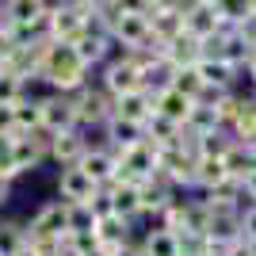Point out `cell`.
Masks as SVG:
<instances>
[{"instance_id":"6da1fadb","label":"cell","mask_w":256,"mask_h":256,"mask_svg":"<svg viewBox=\"0 0 256 256\" xmlns=\"http://www.w3.org/2000/svg\"><path fill=\"white\" fill-rule=\"evenodd\" d=\"M38 80L46 84V92L73 96V92H80V88L92 80V69L76 58V50L69 42H50V50H46V58H42Z\"/></svg>"},{"instance_id":"7a4b0ae2","label":"cell","mask_w":256,"mask_h":256,"mask_svg":"<svg viewBox=\"0 0 256 256\" xmlns=\"http://www.w3.org/2000/svg\"><path fill=\"white\" fill-rule=\"evenodd\" d=\"M23 226H27V241L42 256L62 252V245H65V203L58 195H54V199H42Z\"/></svg>"},{"instance_id":"3957f363","label":"cell","mask_w":256,"mask_h":256,"mask_svg":"<svg viewBox=\"0 0 256 256\" xmlns=\"http://www.w3.org/2000/svg\"><path fill=\"white\" fill-rule=\"evenodd\" d=\"M188 134V130H184ZM157 176L180 195H195V150L192 138L172 142V146H157Z\"/></svg>"},{"instance_id":"277c9868","label":"cell","mask_w":256,"mask_h":256,"mask_svg":"<svg viewBox=\"0 0 256 256\" xmlns=\"http://www.w3.org/2000/svg\"><path fill=\"white\" fill-rule=\"evenodd\" d=\"M96 84L104 88L111 100L138 92V88H142V50H118V46H115L111 62L100 65Z\"/></svg>"},{"instance_id":"5b68a950","label":"cell","mask_w":256,"mask_h":256,"mask_svg":"<svg viewBox=\"0 0 256 256\" xmlns=\"http://www.w3.org/2000/svg\"><path fill=\"white\" fill-rule=\"evenodd\" d=\"M88 23H92V16L80 4H73V0H62V4L50 0V8H46V38L50 42H76L88 31Z\"/></svg>"},{"instance_id":"8992f818","label":"cell","mask_w":256,"mask_h":256,"mask_svg":"<svg viewBox=\"0 0 256 256\" xmlns=\"http://www.w3.org/2000/svg\"><path fill=\"white\" fill-rule=\"evenodd\" d=\"M115 160H118L115 180H122V184H146L157 176V146L146 138H138L126 150H115Z\"/></svg>"},{"instance_id":"52a82bcc","label":"cell","mask_w":256,"mask_h":256,"mask_svg":"<svg viewBox=\"0 0 256 256\" xmlns=\"http://www.w3.org/2000/svg\"><path fill=\"white\" fill-rule=\"evenodd\" d=\"M69 100H73L76 126H80V130H100V126H107V118H111V111H115V100L107 96L96 80H88V84L80 88V92H73Z\"/></svg>"},{"instance_id":"ba28073f","label":"cell","mask_w":256,"mask_h":256,"mask_svg":"<svg viewBox=\"0 0 256 256\" xmlns=\"http://www.w3.org/2000/svg\"><path fill=\"white\" fill-rule=\"evenodd\" d=\"M38 100V115H42V126L50 134H62V130H76V111H73V100L62 96V92H42Z\"/></svg>"},{"instance_id":"9c48e42d","label":"cell","mask_w":256,"mask_h":256,"mask_svg":"<svg viewBox=\"0 0 256 256\" xmlns=\"http://www.w3.org/2000/svg\"><path fill=\"white\" fill-rule=\"evenodd\" d=\"M54 192H58L62 203H88V199L96 195V184H92V176H88L80 164H69V168H58Z\"/></svg>"},{"instance_id":"30bf717a","label":"cell","mask_w":256,"mask_h":256,"mask_svg":"<svg viewBox=\"0 0 256 256\" xmlns=\"http://www.w3.org/2000/svg\"><path fill=\"white\" fill-rule=\"evenodd\" d=\"M226 27V20L218 16V8H214L210 0H195V4H188L184 8V31L192 34V38H210L214 31H222Z\"/></svg>"},{"instance_id":"8fae6325","label":"cell","mask_w":256,"mask_h":256,"mask_svg":"<svg viewBox=\"0 0 256 256\" xmlns=\"http://www.w3.org/2000/svg\"><path fill=\"white\" fill-rule=\"evenodd\" d=\"M195 69H199V76H203V84H206V96L230 92V88H237V80H241V69L230 65V62H218V58H199Z\"/></svg>"},{"instance_id":"7c38bea8","label":"cell","mask_w":256,"mask_h":256,"mask_svg":"<svg viewBox=\"0 0 256 256\" xmlns=\"http://www.w3.org/2000/svg\"><path fill=\"white\" fill-rule=\"evenodd\" d=\"M76 164L92 176L96 188H107V184L118 176V160H115V150H111V146H88V153L76 160Z\"/></svg>"},{"instance_id":"4fadbf2b","label":"cell","mask_w":256,"mask_h":256,"mask_svg":"<svg viewBox=\"0 0 256 256\" xmlns=\"http://www.w3.org/2000/svg\"><path fill=\"white\" fill-rule=\"evenodd\" d=\"M88 153V138L84 130H62V134H54L50 142V164H58V168H69V164H76V160Z\"/></svg>"},{"instance_id":"5bb4252c","label":"cell","mask_w":256,"mask_h":256,"mask_svg":"<svg viewBox=\"0 0 256 256\" xmlns=\"http://www.w3.org/2000/svg\"><path fill=\"white\" fill-rule=\"evenodd\" d=\"M172 188L160 176H153V180H146V184H138V210H142V222H157L160 218V210L168 206V199H172Z\"/></svg>"},{"instance_id":"9a60e30c","label":"cell","mask_w":256,"mask_h":256,"mask_svg":"<svg viewBox=\"0 0 256 256\" xmlns=\"http://www.w3.org/2000/svg\"><path fill=\"white\" fill-rule=\"evenodd\" d=\"M111 115L122 118V122H130V126H146V122H150V115H153V96L146 92V88L130 92V96H118Z\"/></svg>"},{"instance_id":"2e32d148","label":"cell","mask_w":256,"mask_h":256,"mask_svg":"<svg viewBox=\"0 0 256 256\" xmlns=\"http://www.w3.org/2000/svg\"><path fill=\"white\" fill-rule=\"evenodd\" d=\"M160 58H164L172 69H188V65H195L199 58H203V42H199V38H192V34L184 31V34H176L172 42L160 46Z\"/></svg>"},{"instance_id":"e0dca14e","label":"cell","mask_w":256,"mask_h":256,"mask_svg":"<svg viewBox=\"0 0 256 256\" xmlns=\"http://www.w3.org/2000/svg\"><path fill=\"white\" fill-rule=\"evenodd\" d=\"M192 107H195V100H188V96H180L176 88H160L157 96H153V111H157L160 118H168V122H176V126H184L188 122V115H192Z\"/></svg>"},{"instance_id":"ac0fdd59","label":"cell","mask_w":256,"mask_h":256,"mask_svg":"<svg viewBox=\"0 0 256 256\" xmlns=\"http://www.w3.org/2000/svg\"><path fill=\"white\" fill-rule=\"evenodd\" d=\"M138 245L146 256H180V237L172 230H160L157 222H150V230L138 234Z\"/></svg>"},{"instance_id":"d6986e66","label":"cell","mask_w":256,"mask_h":256,"mask_svg":"<svg viewBox=\"0 0 256 256\" xmlns=\"http://www.w3.org/2000/svg\"><path fill=\"white\" fill-rule=\"evenodd\" d=\"M237 142H234V134L226 126H218V130H210V134H199V138H192V150H195V157H214V160H226V153L234 150Z\"/></svg>"},{"instance_id":"ffe728a7","label":"cell","mask_w":256,"mask_h":256,"mask_svg":"<svg viewBox=\"0 0 256 256\" xmlns=\"http://www.w3.org/2000/svg\"><path fill=\"white\" fill-rule=\"evenodd\" d=\"M111 199H115V214L126 218V222L138 226L142 222V210H138V184H122V180H111Z\"/></svg>"},{"instance_id":"44dd1931","label":"cell","mask_w":256,"mask_h":256,"mask_svg":"<svg viewBox=\"0 0 256 256\" xmlns=\"http://www.w3.org/2000/svg\"><path fill=\"white\" fill-rule=\"evenodd\" d=\"M230 180L226 172V160H214V157H195V195L203 192H214L218 184Z\"/></svg>"},{"instance_id":"7402d4cb","label":"cell","mask_w":256,"mask_h":256,"mask_svg":"<svg viewBox=\"0 0 256 256\" xmlns=\"http://www.w3.org/2000/svg\"><path fill=\"white\" fill-rule=\"evenodd\" d=\"M230 134H234V142H241V146H256V92H245V104L237 111Z\"/></svg>"},{"instance_id":"603a6c76","label":"cell","mask_w":256,"mask_h":256,"mask_svg":"<svg viewBox=\"0 0 256 256\" xmlns=\"http://www.w3.org/2000/svg\"><path fill=\"white\" fill-rule=\"evenodd\" d=\"M150 31L157 46L172 42L176 34H184V12H150Z\"/></svg>"},{"instance_id":"cb8c5ba5","label":"cell","mask_w":256,"mask_h":256,"mask_svg":"<svg viewBox=\"0 0 256 256\" xmlns=\"http://www.w3.org/2000/svg\"><path fill=\"white\" fill-rule=\"evenodd\" d=\"M142 134H146V142H153V146H172V142H184V138H188L184 126H176V122H168V118H160L157 111H153L150 122L142 126Z\"/></svg>"},{"instance_id":"d4e9b609","label":"cell","mask_w":256,"mask_h":256,"mask_svg":"<svg viewBox=\"0 0 256 256\" xmlns=\"http://www.w3.org/2000/svg\"><path fill=\"white\" fill-rule=\"evenodd\" d=\"M222 122H218V115H214V104L210 100H199V104L192 107V115H188V122H184V130H188V138H199V134H210V130H218Z\"/></svg>"},{"instance_id":"484cf974","label":"cell","mask_w":256,"mask_h":256,"mask_svg":"<svg viewBox=\"0 0 256 256\" xmlns=\"http://www.w3.org/2000/svg\"><path fill=\"white\" fill-rule=\"evenodd\" d=\"M252 168H256V150H252V146H241V142H237L234 150L226 153V172H230V180L241 184Z\"/></svg>"},{"instance_id":"4316f807","label":"cell","mask_w":256,"mask_h":256,"mask_svg":"<svg viewBox=\"0 0 256 256\" xmlns=\"http://www.w3.org/2000/svg\"><path fill=\"white\" fill-rule=\"evenodd\" d=\"M27 245V226L20 218H0V256H16Z\"/></svg>"},{"instance_id":"83f0119b","label":"cell","mask_w":256,"mask_h":256,"mask_svg":"<svg viewBox=\"0 0 256 256\" xmlns=\"http://www.w3.org/2000/svg\"><path fill=\"white\" fill-rule=\"evenodd\" d=\"M172 88L180 92V96H188V100H206V84H203V76H199V69L195 65H188V69H176L172 73Z\"/></svg>"},{"instance_id":"f1b7e54d","label":"cell","mask_w":256,"mask_h":256,"mask_svg":"<svg viewBox=\"0 0 256 256\" xmlns=\"http://www.w3.org/2000/svg\"><path fill=\"white\" fill-rule=\"evenodd\" d=\"M12 111H16V134H31V130L42 126V115H38V100H34V92H27L20 104H12Z\"/></svg>"},{"instance_id":"f546056e","label":"cell","mask_w":256,"mask_h":256,"mask_svg":"<svg viewBox=\"0 0 256 256\" xmlns=\"http://www.w3.org/2000/svg\"><path fill=\"white\" fill-rule=\"evenodd\" d=\"M65 234H96V214L88 203H65Z\"/></svg>"},{"instance_id":"4dcf8cb0","label":"cell","mask_w":256,"mask_h":256,"mask_svg":"<svg viewBox=\"0 0 256 256\" xmlns=\"http://www.w3.org/2000/svg\"><path fill=\"white\" fill-rule=\"evenodd\" d=\"M210 4L218 8V16L226 20V27H237L241 20L252 16V0H210Z\"/></svg>"},{"instance_id":"1f68e13d","label":"cell","mask_w":256,"mask_h":256,"mask_svg":"<svg viewBox=\"0 0 256 256\" xmlns=\"http://www.w3.org/2000/svg\"><path fill=\"white\" fill-rule=\"evenodd\" d=\"M27 92H31V84H27L23 76L4 73V69H0V104H20Z\"/></svg>"},{"instance_id":"d6a6232c","label":"cell","mask_w":256,"mask_h":256,"mask_svg":"<svg viewBox=\"0 0 256 256\" xmlns=\"http://www.w3.org/2000/svg\"><path fill=\"white\" fill-rule=\"evenodd\" d=\"M88 206H92V214H96V222L115 218V199H111V188H96V195L88 199Z\"/></svg>"},{"instance_id":"836d02e7","label":"cell","mask_w":256,"mask_h":256,"mask_svg":"<svg viewBox=\"0 0 256 256\" xmlns=\"http://www.w3.org/2000/svg\"><path fill=\"white\" fill-rule=\"evenodd\" d=\"M241 237H245V241H256V203L241 206Z\"/></svg>"},{"instance_id":"e575fe53","label":"cell","mask_w":256,"mask_h":256,"mask_svg":"<svg viewBox=\"0 0 256 256\" xmlns=\"http://www.w3.org/2000/svg\"><path fill=\"white\" fill-rule=\"evenodd\" d=\"M0 134H16V111H12V104H0Z\"/></svg>"},{"instance_id":"d590c367","label":"cell","mask_w":256,"mask_h":256,"mask_svg":"<svg viewBox=\"0 0 256 256\" xmlns=\"http://www.w3.org/2000/svg\"><path fill=\"white\" fill-rule=\"evenodd\" d=\"M73 4H80L88 16H100V12H107L111 4H115V0H73Z\"/></svg>"},{"instance_id":"8d00e7d4","label":"cell","mask_w":256,"mask_h":256,"mask_svg":"<svg viewBox=\"0 0 256 256\" xmlns=\"http://www.w3.org/2000/svg\"><path fill=\"white\" fill-rule=\"evenodd\" d=\"M150 12H184V0H150Z\"/></svg>"},{"instance_id":"74e56055","label":"cell","mask_w":256,"mask_h":256,"mask_svg":"<svg viewBox=\"0 0 256 256\" xmlns=\"http://www.w3.org/2000/svg\"><path fill=\"white\" fill-rule=\"evenodd\" d=\"M12 192H16V180H8V176H0V210L12 203Z\"/></svg>"},{"instance_id":"f35d334b","label":"cell","mask_w":256,"mask_h":256,"mask_svg":"<svg viewBox=\"0 0 256 256\" xmlns=\"http://www.w3.org/2000/svg\"><path fill=\"white\" fill-rule=\"evenodd\" d=\"M241 192H245V203H256V168L241 180Z\"/></svg>"},{"instance_id":"ab89813d","label":"cell","mask_w":256,"mask_h":256,"mask_svg":"<svg viewBox=\"0 0 256 256\" xmlns=\"http://www.w3.org/2000/svg\"><path fill=\"white\" fill-rule=\"evenodd\" d=\"M226 256H252V248H248V241L241 237V241H234V245H226Z\"/></svg>"},{"instance_id":"60d3db41","label":"cell","mask_w":256,"mask_h":256,"mask_svg":"<svg viewBox=\"0 0 256 256\" xmlns=\"http://www.w3.org/2000/svg\"><path fill=\"white\" fill-rule=\"evenodd\" d=\"M115 256H146V252H142V245H138V237H134V241H130V245H122V248H118Z\"/></svg>"},{"instance_id":"b9f144b4","label":"cell","mask_w":256,"mask_h":256,"mask_svg":"<svg viewBox=\"0 0 256 256\" xmlns=\"http://www.w3.org/2000/svg\"><path fill=\"white\" fill-rule=\"evenodd\" d=\"M241 73L248 76V84H252V92H256V54H252V58L245 62V69H241Z\"/></svg>"},{"instance_id":"7bdbcfd3","label":"cell","mask_w":256,"mask_h":256,"mask_svg":"<svg viewBox=\"0 0 256 256\" xmlns=\"http://www.w3.org/2000/svg\"><path fill=\"white\" fill-rule=\"evenodd\" d=\"M16 256H42V252H38V248H34L31 241H27V245H23V248H20V252H16Z\"/></svg>"},{"instance_id":"ee69618b","label":"cell","mask_w":256,"mask_h":256,"mask_svg":"<svg viewBox=\"0 0 256 256\" xmlns=\"http://www.w3.org/2000/svg\"><path fill=\"white\" fill-rule=\"evenodd\" d=\"M203 256H226V248H206Z\"/></svg>"},{"instance_id":"f6af8a7d","label":"cell","mask_w":256,"mask_h":256,"mask_svg":"<svg viewBox=\"0 0 256 256\" xmlns=\"http://www.w3.org/2000/svg\"><path fill=\"white\" fill-rule=\"evenodd\" d=\"M248 248H252V256H256V241H248Z\"/></svg>"},{"instance_id":"bcb514c9","label":"cell","mask_w":256,"mask_h":256,"mask_svg":"<svg viewBox=\"0 0 256 256\" xmlns=\"http://www.w3.org/2000/svg\"><path fill=\"white\" fill-rule=\"evenodd\" d=\"M188 4H195V0H184V8H188Z\"/></svg>"},{"instance_id":"7dc6e473","label":"cell","mask_w":256,"mask_h":256,"mask_svg":"<svg viewBox=\"0 0 256 256\" xmlns=\"http://www.w3.org/2000/svg\"><path fill=\"white\" fill-rule=\"evenodd\" d=\"M252 16H256V0H252Z\"/></svg>"},{"instance_id":"c3c4849f","label":"cell","mask_w":256,"mask_h":256,"mask_svg":"<svg viewBox=\"0 0 256 256\" xmlns=\"http://www.w3.org/2000/svg\"><path fill=\"white\" fill-rule=\"evenodd\" d=\"M54 256H65V252H54Z\"/></svg>"},{"instance_id":"681fc988","label":"cell","mask_w":256,"mask_h":256,"mask_svg":"<svg viewBox=\"0 0 256 256\" xmlns=\"http://www.w3.org/2000/svg\"><path fill=\"white\" fill-rule=\"evenodd\" d=\"M0 4H4V0H0Z\"/></svg>"},{"instance_id":"f907efd6","label":"cell","mask_w":256,"mask_h":256,"mask_svg":"<svg viewBox=\"0 0 256 256\" xmlns=\"http://www.w3.org/2000/svg\"><path fill=\"white\" fill-rule=\"evenodd\" d=\"M252 150H256V146H252Z\"/></svg>"}]
</instances>
